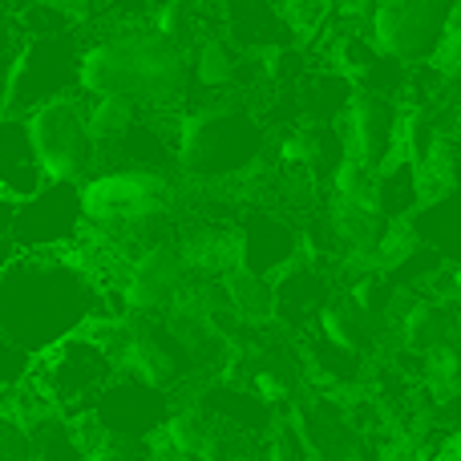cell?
<instances>
[{"mask_svg": "<svg viewBox=\"0 0 461 461\" xmlns=\"http://www.w3.org/2000/svg\"><path fill=\"white\" fill-rule=\"evenodd\" d=\"M105 320V295L69 251H29L0 276V336L41 357L65 336Z\"/></svg>", "mask_w": 461, "mask_h": 461, "instance_id": "1", "label": "cell"}, {"mask_svg": "<svg viewBox=\"0 0 461 461\" xmlns=\"http://www.w3.org/2000/svg\"><path fill=\"white\" fill-rule=\"evenodd\" d=\"M81 94L122 97L138 110L183 113L191 94V57L154 24H122L105 37L86 41Z\"/></svg>", "mask_w": 461, "mask_h": 461, "instance_id": "2", "label": "cell"}, {"mask_svg": "<svg viewBox=\"0 0 461 461\" xmlns=\"http://www.w3.org/2000/svg\"><path fill=\"white\" fill-rule=\"evenodd\" d=\"M271 130L251 102H207L178 118L175 170L191 183H235L263 167Z\"/></svg>", "mask_w": 461, "mask_h": 461, "instance_id": "3", "label": "cell"}, {"mask_svg": "<svg viewBox=\"0 0 461 461\" xmlns=\"http://www.w3.org/2000/svg\"><path fill=\"white\" fill-rule=\"evenodd\" d=\"M81 53L86 37L81 29L53 32V37H24L0 81V110L29 118L49 102L81 94Z\"/></svg>", "mask_w": 461, "mask_h": 461, "instance_id": "4", "label": "cell"}, {"mask_svg": "<svg viewBox=\"0 0 461 461\" xmlns=\"http://www.w3.org/2000/svg\"><path fill=\"white\" fill-rule=\"evenodd\" d=\"M376 49L401 65H433L457 37V0H389L368 13Z\"/></svg>", "mask_w": 461, "mask_h": 461, "instance_id": "5", "label": "cell"}, {"mask_svg": "<svg viewBox=\"0 0 461 461\" xmlns=\"http://www.w3.org/2000/svg\"><path fill=\"white\" fill-rule=\"evenodd\" d=\"M170 207L175 183L150 170H97L89 183H81V211L97 230H130L170 215Z\"/></svg>", "mask_w": 461, "mask_h": 461, "instance_id": "6", "label": "cell"}, {"mask_svg": "<svg viewBox=\"0 0 461 461\" xmlns=\"http://www.w3.org/2000/svg\"><path fill=\"white\" fill-rule=\"evenodd\" d=\"M29 138L45 178L53 183H89L97 175V142L89 138L86 110H81V94L65 97V102H49L32 110Z\"/></svg>", "mask_w": 461, "mask_h": 461, "instance_id": "7", "label": "cell"}, {"mask_svg": "<svg viewBox=\"0 0 461 461\" xmlns=\"http://www.w3.org/2000/svg\"><path fill=\"white\" fill-rule=\"evenodd\" d=\"M113 373H118V365H113L110 348L89 328L65 336L49 352H41V360L29 368V376L45 389V397L57 409H69L77 401H94L113 381Z\"/></svg>", "mask_w": 461, "mask_h": 461, "instance_id": "8", "label": "cell"}, {"mask_svg": "<svg viewBox=\"0 0 461 461\" xmlns=\"http://www.w3.org/2000/svg\"><path fill=\"white\" fill-rule=\"evenodd\" d=\"M86 230L77 183H53L49 178L32 199L16 203L13 211V243L21 255L29 251H69Z\"/></svg>", "mask_w": 461, "mask_h": 461, "instance_id": "9", "label": "cell"}, {"mask_svg": "<svg viewBox=\"0 0 461 461\" xmlns=\"http://www.w3.org/2000/svg\"><path fill=\"white\" fill-rule=\"evenodd\" d=\"M191 263L178 251V243H154L146 251H138L126 263V276H122V303L138 316H158L170 312L183 292L191 287Z\"/></svg>", "mask_w": 461, "mask_h": 461, "instance_id": "10", "label": "cell"}, {"mask_svg": "<svg viewBox=\"0 0 461 461\" xmlns=\"http://www.w3.org/2000/svg\"><path fill=\"white\" fill-rule=\"evenodd\" d=\"M178 118L170 110H138V118L113 138L105 150H97V170H150L167 175L175 170V146H178Z\"/></svg>", "mask_w": 461, "mask_h": 461, "instance_id": "11", "label": "cell"}, {"mask_svg": "<svg viewBox=\"0 0 461 461\" xmlns=\"http://www.w3.org/2000/svg\"><path fill=\"white\" fill-rule=\"evenodd\" d=\"M230 235H235V267L263 279H276L303 251V235L271 207H251Z\"/></svg>", "mask_w": 461, "mask_h": 461, "instance_id": "12", "label": "cell"}, {"mask_svg": "<svg viewBox=\"0 0 461 461\" xmlns=\"http://www.w3.org/2000/svg\"><path fill=\"white\" fill-rule=\"evenodd\" d=\"M340 126H344V138H348V154L357 162H365L368 170L405 154L401 150L405 146V105L401 102L357 94Z\"/></svg>", "mask_w": 461, "mask_h": 461, "instance_id": "13", "label": "cell"}, {"mask_svg": "<svg viewBox=\"0 0 461 461\" xmlns=\"http://www.w3.org/2000/svg\"><path fill=\"white\" fill-rule=\"evenodd\" d=\"M295 94V126H340L357 97V81L340 69H303L292 86Z\"/></svg>", "mask_w": 461, "mask_h": 461, "instance_id": "14", "label": "cell"}, {"mask_svg": "<svg viewBox=\"0 0 461 461\" xmlns=\"http://www.w3.org/2000/svg\"><path fill=\"white\" fill-rule=\"evenodd\" d=\"M45 183L49 178L37 162V150H32L29 122L21 113L0 110V194L13 203H24Z\"/></svg>", "mask_w": 461, "mask_h": 461, "instance_id": "15", "label": "cell"}, {"mask_svg": "<svg viewBox=\"0 0 461 461\" xmlns=\"http://www.w3.org/2000/svg\"><path fill=\"white\" fill-rule=\"evenodd\" d=\"M425 203V178L409 154H397L373 175V211L384 223H405Z\"/></svg>", "mask_w": 461, "mask_h": 461, "instance_id": "16", "label": "cell"}, {"mask_svg": "<svg viewBox=\"0 0 461 461\" xmlns=\"http://www.w3.org/2000/svg\"><path fill=\"white\" fill-rule=\"evenodd\" d=\"M227 29L235 37V49H276L287 29L276 0H223Z\"/></svg>", "mask_w": 461, "mask_h": 461, "instance_id": "17", "label": "cell"}, {"mask_svg": "<svg viewBox=\"0 0 461 461\" xmlns=\"http://www.w3.org/2000/svg\"><path fill=\"white\" fill-rule=\"evenodd\" d=\"M401 336H405V348L417 357L441 348V344H454V308L446 300H429V295L409 303L401 316Z\"/></svg>", "mask_w": 461, "mask_h": 461, "instance_id": "18", "label": "cell"}, {"mask_svg": "<svg viewBox=\"0 0 461 461\" xmlns=\"http://www.w3.org/2000/svg\"><path fill=\"white\" fill-rule=\"evenodd\" d=\"M219 287H223V303H227V312H230L235 320H243V324H263V320H271V312H276L271 279L255 276V271L230 267V271H223Z\"/></svg>", "mask_w": 461, "mask_h": 461, "instance_id": "19", "label": "cell"}, {"mask_svg": "<svg viewBox=\"0 0 461 461\" xmlns=\"http://www.w3.org/2000/svg\"><path fill=\"white\" fill-rule=\"evenodd\" d=\"M243 69H247L243 49L227 45L223 37H211V41H203L191 61V86H203L207 94L235 89L239 81H243Z\"/></svg>", "mask_w": 461, "mask_h": 461, "instance_id": "20", "label": "cell"}, {"mask_svg": "<svg viewBox=\"0 0 461 461\" xmlns=\"http://www.w3.org/2000/svg\"><path fill=\"white\" fill-rule=\"evenodd\" d=\"M81 110H86V126H89V138L97 142V150H105V146L138 118V105L122 102V97H105V94L102 97L81 94Z\"/></svg>", "mask_w": 461, "mask_h": 461, "instance_id": "21", "label": "cell"}, {"mask_svg": "<svg viewBox=\"0 0 461 461\" xmlns=\"http://www.w3.org/2000/svg\"><path fill=\"white\" fill-rule=\"evenodd\" d=\"M373 175L376 170H368L365 162H357L348 154L328 186L336 191V203H344V207H373Z\"/></svg>", "mask_w": 461, "mask_h": 461, "instance_id": "22", "label": "cell"}, {"mask_svg": "<svg viewBox=\"0 0 461 461\" xmlns=\"http://www.w3.org/2000/svg\"><path fill=\"white\" fill-rule=\"evenodd\" d=\"M0 461H32L29 429L5 413H0Z\"/></svg>", "mask_w": 461, "mask_h": 461, "instance_id": "23", "label": "cell"}, {"mask_svg": "<svg viewBox=\"0 0 461 461\" xmlns=\"http://www.w3.org/2000/svg\"><path fill=\"white\" fill-rule=\"evenodd\" d=\"M21 41L24 37H21V24H16V16H13V0H0V81H5Z\"/></svg>", "mask_w": 461, "mask_h": 461, "instance_id": "24", "label": "cell"}, {"mask_svg": "<svg viewBox=\"0 0 461 461\" xmlns=\"http://www.w3.org/2000/svg\"><path fill=\"white\" fill-rule=\"evenodd\" d=\"M13 211H16L13 199H0V276H5L16 263V255H21L13 243Z\"/></svg>", "mask_w": 461, "mask_h": 461, "instance_id": "25", "label": "cell"}, {"mask_svg": "<svg viewBox=\"0 0 461 461\" xmlns=\"http://www.w3.org/2000/svg\"><path fill=\"white\" fill-rule=\"evenodd\" d=\"M303 441H300V433H292V429H276L271 433V441H267V461H303Z\"/></svg>", "mask_w": 461, "mask_h": 461, "instance_id": "26", "label": "cell"}, {"mask_svg": "<svg viewBox=\"0 0 461 461\" xmlns=\"http://www.w3.org/2000/svg\"><path fill=\"white\" fill-rule=\"evenodd\" d=\"M32 5H49L61 16H69L73 24H81V21H94L97 8H102V0H32Z\"/></svg>", "mask_w": 461, "mask_h": 461, "instance_id": "27", "label": "cell"}, {"mask_svg": "<svg viewBox=\"0 0 461 461\" xmlns=\"http://www.w3.org/2000/svg\"><path fill=\"white\" fill-rule=\"evenodd\" d=\"M81 461H130V454H122V449L105 446V449H94V454H86Z\"/></svg>", "mask_w": 461, "mask_h": 461, "instance_id": "28", "label": "cell"}, {"mask_svg": "<svg viewBox=\"0 0 461 461\" xmlns=\"http://www.w3.org/2000/svg\"><path fill=\"white\" fill-rule=\"evenodd\" d=\"M376 5H389V0H368V8H376Z\"/></svg>", "mask_w": 461, "mask_h": 461, "instance_id": "29", "label": "cell"}, {"mask_svg": "<svg viewBox=\"0 0 461 461\" xmlns=\"http://www.w3.org/2000/svg\"><path fill=\"white\" fill-rule=\"evenodd\" d=\"M0 199H5V194H0Z\"/></svg>", "mask_w": 461, "mask_h": 461, "instance_id": "30", "label": "cell"}]
</instances>
